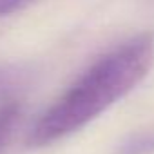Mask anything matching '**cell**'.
Segmentation results:
<instances>
[{
  "mask_svg": "<svg viewBox=\"0 0 154 154\" xmlns=\"http://www.w3.org/2000/svg\"><path fill=\"white\" fill-rule=\"evenodd\" d=\"M154 63V36L140 35L96 60L31 127L29 145L45 147L98 118L129 94Z\"/></svg>",
  "mask_w": 154,
  "mask_h": 154,
  "instance_id": "cell-1",
  "label": "cell"
},
{
  "mask_svg": "<svg viewBox=\"0 0 154 154\" xmlns=\"http://www.w3.org/2000/svg\"><path fill=\"white\" fill-rule=\"evenodd\" d=\"M18 114H20V109L17 103H6L0 107V150L4 149V145L18 120Z\"/></svg>",
  "mask_w": 154,
  "mask_h": 154,
  "instance_id": "cell-2",
  "label": "cell"
},
{
  "mask_svg": "<svg viewBox=\"0 0 154 154\" xmlns=\"http://www.w3.org/2000/svg\"><path fill=\"white\" fill-rule=\"evenodd\" d=\"M154 150V134H136L122 143L120 154H149Z\"/></svg>",
  "mask_w": 154,
  "mask_h": 154,
  "instance_id": "cell-3",
  "label": "cell"
},
{
  "mask_svg": "<svg viewBox=\"0 0 154 154\" xmlns=\"http://www.w3.org/2000/svg\"><path fill=\"white\" fill-rule=\"evenodd\" d=\"M35 0H0V17L18 13V11L26 9Z\"/></svg>",
  "mask_w": 154,
  "mask_h": 154,
  "instance_id": "cell-4",
  "label": "cell"
}]
</instances>
